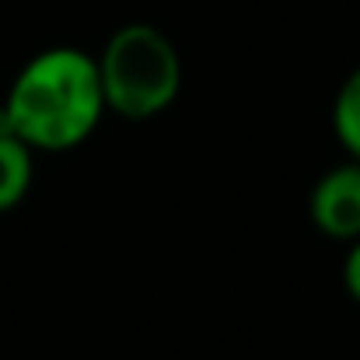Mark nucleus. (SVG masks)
Returning a JSON list of instances; mask_svg holds the SVG:
<instances>
[{
  "label": "nucleus",
  "instance_id": "4",
  "mask_svg": "<svg viewBox=\"0 0 360 360\" xmlns=\"http://www.w3.org/2000/svg\"><path fill=\"white\" fill-rule=\"evenodd\" d=\"M32 147L21 143L11 133H0V214L14 210L28 189H32V175H35V161H32Z\"/></svg>",
  "mask_w": 360,
  "mask_h": 360
},
{
  "label": "nucleus",
  "instance_id": "5",
  "mask_svg": "<svg viewBox=\"0 0 360 360\" xmlns=\"http://www.w3.org/2000/svg\"><path fill=\"white\" fill-rule=\"evenodd\" d=\"M333 133H336L340 147L350 154V161H360V67L347 74V81L336 91Z\"/></svg>",
  "mask_w": 360,
  "mask_h": 360
},
{
  "label": "nucleus",
  "instance_id": "1",
  "mask_svg": "<svg viewBox=\"0 0 360 360\" xmlns=\"http://www.w3.org/2000/svg\"><path fill=\"white\" fill-rule=\"evenodd\" d=\"M102 116L105 102L95 56L74 46H53L18 70L0 105V133L18 136L32 150L60 154L81 147Z\"/></svg>",
  "mask_w": 360,
  "mask_h": 360
},
{
  "label": "nucleus",
  "instance_id": "3",
  "mask_svg": "<svg viewBox=\"0 0 360 360\" xmlns=\"http://www.w3.org/2000/svg\"><path fill=\"white\" fill-rule=\"evenodd\" d=\"M311 224L333 241L360 238V161L329 168L308 200Z\"/></svg>",
  "mask_w": 360,
  "mask_h": 360
},
{
  "label": "nucleus",
  "instance_id": "2",
  "mask_svg": "<svg viewBox=\"0 0 360 360\" xmlns=\"http://www.w3.org/2000/svg\"><path fill=\"white\" fill-rule=\"evenodd\" d=\"M105 112L120 120H154L182 91V60L175 42L147 21L116 28L95 56Z\"/></svg>",
  "mask_w": 360,
  "mask_h": 360
},
{
  "label": "nucleus",
  "instance_id": "6",
  "mask_svg": "<svg viewBox=\"0 0 360 360\" xmlns=\"http://www.w3.org/2000/svg\"><path fill=\"white\" fill-rule=\"evenodd\" d=\"M343 287L347 294L360 304V238L350 241L347 255H343Z\"/></svg>",
  "mask_w": 360,
  "mask_h": 360
}]
</instances>
